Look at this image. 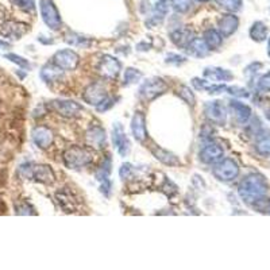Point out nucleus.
<instances>
[{"instance_id": "f257e3e1", "label": "nucleus", "mask_w": 270, "mask_h": 270, "mask_svg": "<svg viewBox=\"0 0 270 270\" xmlns=\"http://www.w3.org/2000/svg\"><path fill=\"white\" fill-rule=\"evenodd\" d=\"M269 191V184L266 178L262 174L252 173L246 176L239 184L238 193L244 203L256 205L258 201L266 197V193Z\"/></svg>"}, {"instance_id": "f03ea898", "label": "nucleus", "mask_w": 270, "mask_h": 270, "mask_svg": "<svg viewBox=\"0 0 270 270\" xmlns=\"http://www.w3.org/2000/svg\"><path fill=\"white\" fill-rule=\"evenodd\" d=\"M92 153L86 148L73 146L64 153V162L69 169H81L92 162Z\"/></svg>"}, {"instance_id": "7ed1b4c3", "label": "nucleus", "mask_w": 270, "mask_h": 270, "mask_svg": "<svg viewBox=\"0 0 270 270\" xmlns=\"http://www.w3.org/2000/svg\"><path fill=\"white\" fill-rule=\"evenodd\" d=\"M19 172L26 178H33L35 181L42 184H52L54 182V173L46 165H33V163H25L20 167Z\"/></svg>"}, {"instance_id": "20e7f679", "label": "nucleus", "mask_w": 270, "mask_h": 270, "mask_svg": "<svg viewBox=\"0 0 270 270\" xmlns=\"http://www.w3.org/2000/svg\"><path fill=\"white\" fill-rule=\"evenodd\" d=\"M212 174L218 178L219 181L230 182L239 176V167L231 158H222L219 162L215 163Z\"/></svg>"}, {"instance_id": "39448f33", "label": "nucleus", "mask_w": 270, "mask_h": 270, "mask_svg": "<svg viewBox=\"0 0 270 270\" xmlns=\"http://www.w3.org/2000/svg\"><path fill=\"white\" fill-rule=\"evenodd\" d=\"M168 84L163 81L162 78L153 77L149 78L148 81H144L139 88V97L143 101H152L157 99L159 95L167 92Z\"/></svg>"}, {"instance_id": "423d86ee", "label": "nucleus", "mask_w": 270, "mask_h": 270, "mask_svg": "<svg viewBox=\"0 0 270 270\" xmlns=\"http://www.w3.org/2000/svg\"><path fill=\"white\" fill-rule=\"evenodd\" d=\"M204 114L207 116V119L210 122L218 124V126H223L226 124L227 120V111L224 104L220 100H212L208 101L204 106Z\"/></svg>"}, {"instance_id": "0eeeda50", "label": "nucleus", "mask_w": 270, "mask_h": 270, "mask_svg": "<svg viewBox=\"0 0 270 270\" xmlns=\"http://www.w3.org/2000/svg\"><path fill=\"white\" fill-rule=\"evenodd\" d=\"M80 63V57L72 49H64L53 56V64L61 68L63 71H74Z\"/></svg>"}, {"instance_id": "6e6552de", "label": "nucleus", "mask_w": 270, "mask_h": 270, "mask_svg": "<svg viewBox=\"0 0 270 270\" xmlns=\"http://www.w3.org/2000/svg\"><path fill=\"white\" fill-rule=\"evenodd\" d=\"M41 15L49 29L58 30L61 27V16L53 0H41Z\"/></svg>"}, {"instance_id": "1a4fd4ad", "label": "nucleus", "mask_w": 270, "mask_h": 270, "mask_svg": "<svg viewBox=\"0 0 270 270\" xmlns=\"http://www.w3.org/2000/svg\"><path fill=\"white\" fill-rule=\"evenodd\" d=\"M120 69H122V65L119 63L118 59L112 56H103L100 58L99 64H97V72H99L103 77L106 78H116L120 73Z\"/></svg>"}, {"instance_id": "9d476101", "label": "nucleus", "mask_w": 270, "mask_h": 270, "mask_svg": "<svg viewBox=\"0 0 270 270\" xmlns=\"http://www.w3.org/2000/svg\"><path fill=\"white\" fill-rule=\"evenodd\" d=\"M107 97H108L107 89L104 88V86L101 82L91 84V86L84 91V95H82L84 101L91 104V106H95V107H97L100 103H103Z\"/></svg>"}, {"instance_id": "9b49d317", "label": "nucleus", "mask_w": 270, "mask_h": 270, "mask_svg": "<svg viewBox=\"0 0 270 270\" xmlns=\"http://www.w3.org/2000/svg\"><path fill=\"white\" fill-rule=\"evenodd\" d=\"M52 107L64 118H76L82 111L81 106L72 100H56L52 103Z\"/></svg>"}, {"instance_id": "f8f14e48", "label": "nucleus", "mask_w": 270, "mask_h": 270, "mask_svg": "<svg viewBox=\"0 0 270 270\" xmlns=\"http://www.w3.org/2000/svg\"><path fill=\"white\" fill-rule=\"evenodd\" d=\"M224 156V152L223 149L219 146L218 143H207L201 149L200 152V161L203 163H207V165H215L216 162H219L220 159Z\"/></svg>"}, {"instance_id": "ddd939ff", "label": "nucleus", "mask_w": 270, "mask_h": 270, "mask_svg": "<svg viewBox=\"0 0 270 270\" xmlns=\"http://www.w3.org/2000/svg\"><path fill=\"white\" fill-rule=\"evenodd\" d=\"M56 200L64 212L71 214V212H74L77 210L78 200L76 199V196L72 193L69 188L59 189L58 192L56 193Z\"/></svg>"}, {"instance_id": "4468645a", "label": "nucleus", "mask_w": 270, "mask_h": 270, "mask_svg": "<svg viewBox=\"0 0 270 270\" xmlns=\"http://www.w3.org/2000/svg\"><path fill=\"white\" fill-rule=\"evenodd\" d=\"M112 141L116 146V150L122 157H126L130 152V142L126 137V133L123 130L120 123H115L112 129Z\"/></svg>"}, {"instance_id": "2eb2a0df", "label": "nucleus", "mask_w": 270, "mask_h": 270, "mask_svg": "<svg viewBox=\"0 0 270 270\" xmlns=\"http://www.w3.org/2000/svg\"><path fill=\"white\" fill-rule=\"evenodd\" d=\"M34 143L37 144L39 149H48L54 141V135L53 131L46 126H37L31 133Z\"/></svg>"}, {"instance_id": "dca6fc26", "label": "nucleus", "mask_w": 270, "mask_h": 270, "mask_svg": "<svg viewBox=\"0 0 270 270\" xmlns=\"http://www.w3.org/2000/svg\"><path fill=\"white\" fill-rule=\"evenodd\" d=\"M238 26H239V19L234 14L223 15L220 20H219V33L222 34L223 38H227L230 35H233L237 31Z\"/></svg>"}, {"instance_id": "f3484780", "label": "nucleus", "mask_w": 270, "mask_h": 270, "mask_svg": "<svg viewBox=\"0 0 270 270\" xmlns=\"http://www.w3.org/2000/svg\"><path fill=\"white\" fill-rule=\"evenodd\" d=\"M131 131H133L134 138L138 142H144L148 138V131H146V119L142 112H135L131 120Z\"/></svg>"}, {"instance_id": "a211bd4d", "label": "nucleus", "mask_w": 270, "mask_h": 270, "mask_svg": "<svg viewBox=\"0 0 270 270\" xmlns=\"http://www.w3.org/2000/svg\"><path fill=\"white\" fill-rule=\"evenodd\" d=\"M27 31V25L20 22H15V20H8L3 23L2 26V34L6 38L10 39H20L23 34Z\"/></svg>"}, {"instance_id": "6ab92c4d", "label": "nucleus", "mask_w": 270, "mask_h": 270, "mask_svg": "<svg viewBox=\"0 0 270 270\" xmlns=\"http://www.w3.org/2000/svg\"><path fill=\"white\" fill-rule=\"evenodd\" d=\"M204 77L210 80V82H220V81H231L233 80V73L223 68H205L204 71Z\"/></svg>"}, {"instance_id": "aec40b11", "label": "nucleus", "mask_w": 270, "mask_h": 270, "mask_svg": "<svg viewBox=\"0 0 270 270\" xmlns=\"http://www.w3.org/2000/svg\"><path fill=\"white\" fill-rule=\"evenodd\" d=\"M106 131L101 127L93 126L87 131V141L93 148L103 149L106 146Z\"/></svg>"}, {"instance_id": "412c9836", "label": "nucleus", "mask_w": 270, "mask_h": 270, "mask_svg": "<svg viewBox=\"0 0 270 270\" xmlns=\"http://www.w3.org/2000/svg\"><path fill=\"white\" fill-rule=\"evenodd\" d=\"M230 107L233 110L234 116L237 119V122H239L241 124H244V123L248 122V119L252 116V108L248 107L247 104L241 103L238 100H233L230 103Z\"/></svg>"}, {"instance_id": "4be33fe9", "label": "nucleus", "mask_w": 270, "mask_h": 270, "mask_svg": "<svg viewBox=\"0 0 270 270\" xmlns=\"http://www.w3.org/2000/svg\"><path fill=\"white\" fill-rule=\"evenodd\" d=\"M63 74L64 71L61 68H58L57 65H54V64H48V65H45V67L42 68L39 76H41V78L45 82L50 84V82L59 81V80L63 78Z\"/></svg>"}, {"instance_id": "5701e85b", "label": "nucleus", "mask_w": 270, "mask_h": 270, "mask_svg": "<svg viewBox=\"0 0 270 270\" xmlns=\"http://www.w3.org/2000/svg\"><path fill=\"white\" fill-rule=\"evenodd\" d=\"M171 39L177 48H186L193 39L192 30L177 29L171 34Z\"/></svg>"}, {"instance_id": "b1692460", "label": "nucleus", "mask_w": 270, "mask_h": 270, "mask_svg": "<svg viewBox=\"0 0 270 270\" xmlns=\"http://www.w3.org/2000/svg\"><path fill=\"white\" fill-rule=\"evenodd\" d=\"M186 52L193 57H197V58H201V57H205L210 53V48L207 46L205 41L201 39V38H193L191 44L186 46Z\"/></svg>"}, {"instance_id": "393cba45", "label": "nucleus", "mask_w": 270, "mask_h": 270, "mask_svg": "<svg viewBox=\"0 0 270 270\" xmlns=\"http://www.w3.org/2000/svg\"><path fill=\"white\" fill-rule=\"evenodd\" d=\"M152 153L153 156L156 157L158 161L165 163V165H169V167H177V165H180V161H178L177 157L174 156V154H172L171 152H168V150H163V149L158 148V146L153 148Z\"/></svg>"}, {"instance_id": "a878e982", "label": "nucleus", "mask_w": 270, "mask_h": 270, "mask_svg": "<svg viewBox=\"0 0 270 270\" xmlns=\"http://www.w3.org/2000/svg\"><path fill=\"white\" fill-rule=\"evenodd\" d=\"M256 152L259 156L270 157V131H262L256 139Z\"/></svg>"}, {"instance_id": "bb28decb", "label": "nucleus", "mask_w": 270, "mask_h": 270, "mask_svg": "<svg viewBox=\"0 0 270 270\" xmlns=\"http://www.w3.org/2000/svg\"><path fill=\"white\" fill-rule=\"evenodd\" d=\"M269 35V30H267L266 25L263 22H254L252 29H250V38L256 42H263L267 39Z\"/></svg>"}, {"instance_id": "cd10ccee", "label": "nucleus", "mask_w": 270, "mask_h": 270, "mask_svg": "<svg viewBox=\"0 0 270 270\" xmlns=\"http://www.w3.org/2000/svg\"><path fill=\"white\" fill-rule=\"evenodd\" d=\"M204 41H205L207 46L210 48V50H215V49H218L222 46L223 37L218 30L210 29L204 33Z\"/></svg>"}, {"instance_id": "c85d7f7f", "label": "nucleus", "mask_w": 270, "mask_h": 270, "mask_svg": "<svg viewBox=\"0 0 270 270\" xmlns=\"http://www.w3.org/2000/svg\"><path fill=\"white\" fill-rule=\"evenodd\" d=\"M142 78V72H139L138 69L134 68H129L124 72V86H131L134 82L139 81Z\"/></svg>"}, {"instance_id": "c756f323", "label": "nucleus", "mask_w": 270, "mask_h": 270, "mask_svg": "<svg viewBox=\"0 0 270 270\" xmlns=\"http://www.w3.org/2000/svg\"><path fill=\"white\" fill-rule=\"evenodd\" d=\"M216 3L223 7L227 11L235 12L238 10H241L242 7V0H216Z\"/></svg>"}, {"instance_id": "7c9ffc66", "label": "nucleus", "mask_w": 270, "mask_h": 270, "mask_svg": "<svg viewBox=\"0 0 270 270\" xmlns=\"http://www.w3.org/2000/svg\"><path fill=\"white\" fill-rule=\"evenodd\" d=\"M178 96L181 97L185 103L189 104V106H195L196 99H195V95H193V92L188 87H181V88L178 89Z\"/></svg>"}, {"instance_id": "2f4dec72", "label": "nucleus", "mask_w": 270, "mask_h": 270, "mask_svg": "<svg viewBox=\"0 0 270 270\" xmlns=\"http://www.w3.org/2000/svg\"><path fill=\"white\" fill-rule=\"evenodd\" d=\"M111 172V159L107 158L104 161V163L100 167L99 171L96 172V178L100 180V181H103V180H107L108 174Z\"/></svg>"}, {"instance_id": "473e14b6", "label": "nucleus", "mask_w": 270, "mask_h": 270, "mask_svg": "<svg viewBox=\"0 0 270 270\" xmlns=\"http://www.w3.org/2000/svg\"><path fill=\"white\" fill-rule=\"evenodd\" d=\"M4 57L7 59H10L11 63L16 64L20 68H25V69H29L30 68V63L27 59H25L23 57L18 56V54H14V53H7V54H4Z\"/></svg>"}, {"instance_id": "72a5a7b5", "label": "nucleus", "mask_w": 270, "mask_h": 270, "mask_svg": "<svg viewBox=\"0 0 270 270\" xmlns=\"http://www.w3.org/2000/svg\"><path fill=\"white\" fill-rule=\"evenodd\" d=\"M192 4H193L192 0H173L174 10L177 12H181V14L189 11L191 7H192Z\"/></svg>"}, {"instance_id": "f704fd0d", "label": "nucleus", "mask_w": 270, "mask_h": 270, "mask_svg": "<svg viewBox=\"0 0 270 270\" xmlns=\"http://www.w3.org/2000/svg\"><path fill=\"white\" fill-rule=\"evenodd\" d=\"M14 4L26 12H33L35 10V2L34 0H14Z\"/></svg>"}, {"instance_id": "c9c22d12", "label": "nucleus", "mask_w": 270, "mask_h": 270, "mask_svg": "<svg viewBox=\"0 0 270 270\" xmlns=\"http://www.w3.org/2000/svg\"><path fill=\"white\" fill-rule=\"evenodd\" d=\"M257 88L262 92H270V72L259 77L258 82H257Z\"/></svg>"}, {"instance_id": "e433bc0d", "label": "nucleus", "mask_w": 270, "mask_h": 270, "mask_svg": "<svg viewBox=\"0 0 270 270\" xmlns=\"http://www.w3.org/2000/svg\"><path fill=\"white\" fill-rule=\"evenodd\" d=\"M171 7H173V0H159L156 6V12H158L159 15L165 16Z\"/></svg>"}, {"instance_id": "4c0bfd02", "label": "nucleus", "mask_w": 270, "mask_h": 270, "mask_svg": "<svg viewBox=\"0 0 270 270\" xmlns=\"http://www.w3.org/2000/svg\"><path fill=\"white\" fill-rule=\"evenodd\" d=\"M226 91H229V93H231V95H234V96H237V97L250 96V93H248L244 88H241V87H227Z\"/></svg>"}, {"instance_id": "58836bf2", "label": "nucleus", "mask_w": 270, "mask_h": 270, "mask_svg": "<svg viewBox=\"0 0 270 270\" xmlns=\"http://www.w3.org/2000/svg\"><path fill=\"white\" fill-rule=\"evenodd\" d=\"M76 38H72V37H68L67 38V42L68 44L73 45V46H88L89 42L87 38H82L80 37V35H74Z\"/></svg>"}, {"instance_id": "ea45409f", "label": "nucleus", "mask_w": 270, "mask_h": 270, "mask_svg": "<svg viewBox=\"0 0 270 270\" xmlns=\"http://www.w3.org/2000/svg\"><path fill=\"white\" fill-rule=\"evenodd\" d=\"M133 173H134V168L131 163H123L122 168H120V172H119V174H120V177H122L123 180L131 177Z\"/></svg>"}, {"instance_id": "a19ab883", "label": "nucleus", "mask_w": 270, "mask_h": 270, "mask_svg": "<svg viewBox=\"0 0 270 270\" xmlns=\"http://www.w3.org/2000/svg\"><path fill=\"white\" fill-rule=\"evenodd\" d=\"M193 87L197 89V91H207L208 87L211 86V82L207 81V80H200V78H193L192 80Z\"/></svg>"}, {"instance_id": "79ce46f5", "label": "nucleus", "mask_w": 270, "mask_h": 270, "mask_svg": "<svg viewBox=\"0 0 270 270\" xmlns=\"http://www.w3.org/2000/svg\"><path fill=\"white\" fill-rule=\"evenodd\" d=\"M16 214L19 215H33V208L30 207L29 204L27 203H22V204H19V205H16Z\"/></svg>"}, {"instance_id": "37998d69", "label": "nucleus", "mask_w": 270, "mask_h": 270, "mask_svg": "<svg viewBox=\"0 0 270 270\" xmlns=\"http://www.w3.org/2000/svg\"><path fill=\"white\" fill-rule=\"evenodd\" d=\"M167 63L168 64H182L185 63V58L178 54H169L167 57Z\"/></svg>"}, {"instance_id": "c03bdc74", "label": "nucleus", "mask_w": 270, "mask_h": 270, "mask_svg": "<svg viewBox=\"0 0 270 270\" xmlns=\"http://www.w3.org/2000/svg\"><path fill=\"white\" fill-rule=\"evenodd\" d=\"M101 192L106 195V196H108L110 195V191H111V181L110 180H103V185H101Z\"/></svg>"}, {"instance_id": "a18cd8bd", "label": "nucleus", "mask_w": 270, "mask_h": 270, "mask_svg": "<svg viewBox=\"0 0 270 270\" xmlns=\"http://www.w3.org/2000/svg\"><path fill=\"white\" fill-rule=\"evenodd\" d=\"M10 48V44H7V42H4L0 39V49H7Z\"/></svg>"}, {"instance_id": "49530a36", "label": "nucleus", "mask_w": 270, "mask_h": 270, "mask_svg": "<svg viewBox=\"0 0 270 270\" xmlns=\"http://www.w3.org/2000/svg\"><path fill=\"white\" fill-rule=\"evenodd\" d=\"M267 54H269L270 57V38H269V42H267Z\"/></svg>"}, {"instance_id": "de8ad7c7", "label": "nucleus", "mask_w": 270, "mask_h": 270, "mask_svg": "<svg viewBox=\"0 0 270 270\" xmlns=\"http://www.w3.org/2000/svg\"><path fill=\"white\" fill-rule=\"evenodd\" d=\"M266 118L270 120V110H267V111H266Z\"/></svg>"}, {"instance_id": "09e8293b", "label": "nucleus", "mask_w": 270, "mask_h": 270, "mask_svg": "<svg viewBox=\"0 0 270 270\" xmlns=\"http://www.w3.org/2000/svg\"><path fill=\"white\" fill-rule=\"evenodd\" d=\"M199 2H208V0H199Z\"/></svg>"}]
</instances>
